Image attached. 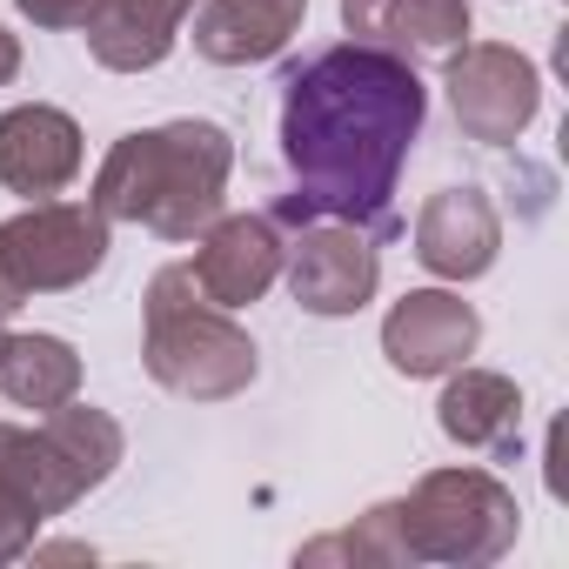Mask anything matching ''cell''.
<instances>
[{"instance_id":"cell-1","label":"cell","mask_w":569,"mask_h":569,"mask_svg":"<svg viewBox=\"0 0 569 569\" xmlns=\"http://www.w3.org/2000/svg\"><path fill=\"white\" fill-rule=\"evenodd\" d=\"M429 88L416 61L369 48V41H336L316 48L302 68L281 81V161L296 174V194L274 208V221H356L369 241L402 234L396 221V181L402 161L422 134Z\"/></svg>"},{"instance_id":"cell-2","label":"cell","mask_w":569,"mask_h":569,"mask_svg":"<svg viewBox=\"0 0 569 569\" xmlns=\"http://www.w3.org/2000/svg\"><path fill=\"white\" fill-rule=\"evenodd\" d=\"M234 174V141L214 121H168V128H134L121 134L101 168H94V208L108 221H134L161 241H194Z\"/></svg>"},{"instance_id":"cell-3","label":"cell","mask_w":569,"mask_h":569,"mask_svg":"<svg viewBox=\"0 0 569 569\" xmlns=\"http://www.w3.org/2000/svg\"><path fill=\"white\" fill-rule=\"evenodd\" d=\"M141 362L168 396H188V402H228L261 376V356H254L248 329L194 289L188 261H174L148 281Z\"/></svg>"},{"instance_id":"cell-4","label":"cell","mask_w":569,"mask_h":569,"mask_svg":"<svg viewBox=\"0 0 569 569\" xmlns=\"http://www.w3.org/2000/svg\"><path fill=\"white\" fill-rule=\"evenodd\" d=\"M396 522H402L409 562H449V569L502 562L522 536L516 489L489 469H429V476H416V489L396 496Z\"/></svg>"},{"instance_id":"cell-5","label":"cell","mask_w":569,"mask_h":569,"mask_svg":"<svg viewBox=\"0 0 569 569\" xmlns=\"http://www.w3.org/2000/svg\"><path fill=\"white\" fill-rule=\"evenodd\" d=\"M108 228L114 221L94 201H54V194L8 214L0 221V281H8V296L34 302V296L81 289L108 261Z\"/></svg>"},{"instance_id":"cell-6","label":"cell","mask_w":569,"mask_h":569,"mask_svg":"<svg viewBox=\"0 0 569 569\" xmlns=\"http://www.w3.org/2000/svg\"><path fill=\"white\" fill-rule=\"evenodd\" d=\"M449 108H456V128L482 148H509L529 134L536 108H542V74L529 54L502 48V41H462L449 54Z\"/></svg>"},{"instance_id":"cell-7","label":"cell","mask_w":569,"mask_h":569,"mask_svg":"<svg viewBox=\"0 0 569 569\" xmlns=\"http://www.w3.org/2000/svg\"><path fill=\"white\" fill-rule=\"evenodd\" d=\"M281 274H289V296L322 316V322H342V316H362L382 289V254L376 241L356 228V221H336V214H316L302 221V234L281 248Z\"/></svg>"},{"instance_id":"cell-8","label":"cell","mask_w":569,"mask_h":569,"mask_svg":"<svg viewBox=\"0 0 569 569\" xmlns=\"http://www.w3.org/2000/svg\"><path fill=\"white\" fill-rule=\"evenodd\" d=\"M281 228L274 214H214L201 234H194V289L214 302V309H248L261 302L274 281H281Z\"/></svg>"},{"instance_id":"cell-9","label":"cell","mask_w":569,"mask_h":569,"mask_svg":"<svg viewBox=\"0 0 569 569\" xmlns=\"http://www.w3.org/2000/svg\"><path fill=\"white\" fill-rule=\"evenodd\" d=\"M476 342H482V316L456 289H409L382 316V356L409 382H429V376L462 369L476 356Z\"/></svg>"},{"instance_id":"cell-10","label":"cell","mask_w":569,"mask_h":569,"mask_svg":"<svg viewBox=\"0 0 569 569\" xmlns=\"http://www.w3.org/2000/svg\"><path fill=\"white\" fill-rule=\"evenodd\" d=\"M496 254H502V214H496V201L482 194V188H442V194H429L422 201V214H416V261L436 274V281H476V274H489L496 268Z\"/></svg>"},{"instance_id":"cell-11","label":"cell","mask_w":569,"mask_h":569,"mask_svg":"<svg viewBox=\"0 0 569 569\" xmlns=\"http://www.w3.org/2000/svg\"><path fill=\"white\" fill-rule=\"evenodd\" d=\"M81 121L68 108H48V101H21L0 114V188L8 194H28V201H48L61 194L74 174H81Z\"/></svg>"},{"instance_id":"cell-12","label":"cell","mask_w":569,"mask_h":569,"mask_svg":"<svg viewBox=\"0 0 569 569\" xmlns=\"http://www.w3.org/2000/svg\"><path fill=\"white\" fill-rule=\"evenodd\" d=\"M342 28L402 61L456 54L469 41V0H342Z\"/></svg>"},{"instance_id":"cell-13","label":"cell","mask_w":569,"mask_h":569,"mask_svg":"<svg viewBox=\"0 0 569 569\" xmlns=\"http://www.w3.org/2000/svg\"><path fill=\"white\" fill-rule=\"evenodd\" d=\"M309 0H208L194 14V54L214 68H254L274 61L302 34Z\"/></svg>"},{"instance_id":"cell-14","label":"cell","mask_w":569,"mask_h":569,"mask_svg":"<svg viewBox=\"0 0 569 569\" xmlns=\"http://www.w3.org/2000/svg\"><path fill=\"white\" fill-rule=\"evenodd\" d=\"M436 422L449 442L462 449H482V456H516L522 442V389L496 369H449L442 376V402H436Z\"/></svg>"},{"instance_id":"cell-15","label":"cell","mask_w":569,"mask_h":569,"mask_svg":"<svg viewBox=\"0 0 569 569\" xmlns=\"http://www.w3.org/2000/svg\"><path fill=\"white\" fill-rule=\"evenodd\" d=\"M188 14L194 0H101V14L88 21V54L108 74H148L174 54Z\"/></svg>"},{"instance_id":"cell-16","label":"cell","mask_w":569,"mask_h":569,"mask_svg":"<svg viewBox=\"0 0 569 569\" xmlns=\"http://www.w3.org/2000/svg\"><path fill=\"white\" fill-rule=\"evenodd\" d=\"M0 396L14 409H61L81 396V356L68 336H8V356H0Z\"/></svg>"},{"instance_id":"cell-17","label":"cell","mask_w":569,"mask_h":569,"mask_svg":"<svg viewBox=\"0 0 569 569\" xmlns=\"http://www.w3.org/2000/svg\"><path fill=\"white\" fill-rule=\"evenodd\" d=\"M41 436L54 442V456H61L68 476L81 482V496L101 489V482L121 469V456H128L121 422H114L108 409H94V402H61V409H48V416H41Z\"/></svg>"},{"instance_id":"cell-18","label":"cell","mask_w":569,"mask_h":569,"mask_svg":"<svg viewBox=\"0 0 569 569\" xmlns=\"http://www.w3.org/2000/svg\"><path fill=\"white\" fill-rule=\"evenodd\" d=\"M0 482L21 489L41 516H68L81 502V482L68 476V462L54 456V442L41 429H21V422H0Z\"/></svg>"},{"instance_id":"cell-19","label":"cell","mask_w":569,"mask_h":569,"mask_svg":"<svg viewBox=\"0 0 569 569\" xmlns=\"http://www.w3.org/2000/svg\"><path fill=\"white\" fill-rule=\"evenodd\" d=\"M41 509L21 496V489H8V482H0V562H21L28 549H34V536H41Z\"/></svg>"},{"instance_id":"cell-20","label":"cell","mask_w":569,"mask_h":569,"mask_svg":"<svg viewBox=\"0 0 569 569\" xmlns=\"http://www.w3.org/2000/svg\"><path fill=\"white\" fill-rule=\"evenodd\" d=\"M14 8L34 21V28H54V34H74L101 14V0H14Z\"/></svg>"},{"instance_id":"cell-21","label":"cell","mask_w":569,"mask_h":569,"mask_svg":"<svg viewBox=\"0 0 569 569\" xmlns=\"http://www.w3.org/2000/svg\"><path fill=\"white\" fill-rule=\"evenodd\" d=\"M34 562H94V549H88V542H48V549H41V542H34Z\"/></svg>"},{"instance_id":"cell-22","label":"cell","mask_w":569,"mask_h":569,"mask_svg":"<svg viewBox=\"0 0 569 569\" xmlns=\"http://www.w3.org/2000/svg\"><path fill=\"white\" fill-rule=\"evenodd\" d=\"M21 74V34H8V28H0V88H8Z\"/></svg>"},{"instance_id":"cell-23","label":"cell","mask_w":569,"mask_h":569,"mask_svg":"<svg viewBox=\"0 0 569 569\" xmlns=\"http://www.w3.org/2000/svg\"><path fill=\"white\" fill-rule=\"evenodd\" d=\"M14 309H21V302H14V296H8V281H0V322H8V316H14Z\"/></svg>"},{"instance_id":"cell-24","label":"cell","mask_w":569,"mask_h":569,"mask_svg":"<svg viewBox=\"0 0 569 569\" xmlns=\"http://www.w3.org/2000/svg\"><path fill=\"white\" fill-rule=\"evenodd\" d=\"M0 356H8V329H0Z\"/></svg>"}]
</instances>
